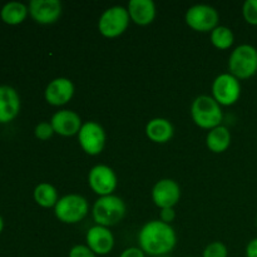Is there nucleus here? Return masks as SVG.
Here are the masks:
<instances>
[{
	"label": "nucleus",
	"mask_w": 257,
	"mask_h": 257,
	"mask_svg": "<svg viewBox=\"0 0 257 257\" xmlns=\"http://www.w3.org/2000/svg\"><path fill=\"white\" fill-rule=\"evenodd\" d=\"M127 206L124 201L115 195L103 196L94 202L92 207V216L95 225L110 227L124 218Z\"/></svg>",
	"instance_id": "nucleus-3"
},
{
	"label": "nucleus",
	"mask_w": 257,
	"mask_h": 257,
	"mask_svg": "<svg viewBox=\"0 0 257 257\" xmlns=\"http://www.w3.org/2000/svg\"><path fill=\"white\" fill-rule=\"evenodd\" d=\"M231 132L225 125H218L208 131L206 136V146L213 153H223L231 146Z\"/></svg>",
	"instance_id": "nucleus-19"
},
{
	"label": "nucleus",
	"mask_w": 257,
	"mask_h": 257,
	"mask_svg": "<svg viewBox=\"0 0 257 257\" xmlns=\"http://www.w3.org/2000/svg\"><path fill=\"white\" fill-rule=\"evenodd\" d=\"M146 136L153 143H167L172 140L175 135V128L173 124L166 118H153L146 124Z\"/></svg>",
	"instance_id": "nucleus-18"
},
{
	"label": "nucleus",
	"mask_w": 257,
	"mask_h": 257,
	"mask_svg": "<svg viewBox=\"0 0 257 257\" xmlns=\"http://www.w3.org/2000/svg\"><path fill=\"white\" fill-rule=\"evenodd\" d=\"M220 14L213 7L207 4H196L188 8L185 22L192 30L198 33H211L218 27Z\"/></svg>",
	"instance_id": "nucleus-7"
},
{
	"label": "nucleus",
	"mask_w": 257,
	"mask_h": 257,
	"mask_svg": "<svg viewBox=\"0 0 257 257\" xmlns=\"http://www.w3.org/2000/svg\"><path fill=\"white\" fill-rule=\"evenodd\" d=\"M131 22L140 27H146L156 19V4L152 0H131L127 5Z\"/></svg>",
	"instance_id": "nucleus-17"
},
{
	"label": "nucleus",
	"mask_w": 257,
	"mask_h": 257,
	"mask_svg": "<svg viewBox=\"0 0 257 257\" xmlns=\"http://www.w3.org/2000/svg\"><path fill=\"white\" fill-rule=\"evenodd\" d=\"M85 245L97 256L108 255L114 247V236L108 227L94 225L87 231Z\"/></svg>",
	"instance_id": "nucleus-14"
},
{
	"label": "nucleus",
	"mask_w": 257,
	"mask_h": 257,
	"mask_svg": "<svg viewBox=\"0 0 257 257\" xmlns=\"http://www.w3.org/2000/svg\"><path fill=\"white\" fill-rule=\"evenodd\" d=\"M77 137L80 148L87 155L98 156L104 150L107 135H105L104 128L98 122L88 120V122L83 123Z\"/></svg>",
	"instance_id": "nucleus-9"
},
{
	"label": "nucleus",
	"mask_w": 257,
	"mask_h": 257,
	"mask_svg": "<svg viewBox=\"0 0 257 257\" xmlns=\"http://www.w3.org/2000/svg\"><path fill=\"white\" fill-rule=\"evenodd\" d=\"M89 203L87 198L77 193H69L59 198L54 207V215L58 221L67 225H74L87 217Z\"/></svg>",
	"instance_id": "nucleus-5"
},
{
	"label": "nucleus",
	"mask_w": 257,
	"mask_h": 257,
	"mask_svg": "<svg viewBox=\"0 0 257 257\" xmlns=\"http://www.w3.org/2000/svg\"><path fill=\"white\" fill-rule=\"evenodd\" d=\"M242 15L247 24L257 27V0H246L243 3Z\"/></svg>",
	"instance_id": "nucleus-24"
},
{
	"label": "nucleus",
	"mask_w": 257,
	"mask_h": 257,
	"mask_svg": "<svg viewBox=\"0 0 257 257\" xmlns=\"http://www.w3.org/2000/svg\"><path fill=\"white\" fill-rule=\"evenodd\" d=\"M202 257H228V248L221 241H213L206 246Z\"/></svg>",
	"instance_id": "nucleus-23"
},
{
	"label": "nucleus",
	"mask_w": 257,
	"mask_h": 257,
	"mask_svg": "<svg viewBox=\"0 0 257 257\" xmlns=\"http://www.w3.org/2000/svg\"><path fill=\"white\" fill-rule=\"evenodd\" d=\"M68 257H97L87 245H75L70 248Z\"/></svg>",
	"instance_id": "nucleus-26"
},
{
	"label": "nucleus",
	"mask_w": 257,
	"mask_h": 257,
	"mask_svg": "<svg viewBox=\"0 0 257 257\" xmlns=\"http://www.w3.org/2000/svg\"><path fill=\"white\" fill-rule=\"evenodd\" d=\"M245 253L246 257H257V237L252 238V240L247 243Z\"/></svg>",
	"instance_id": "nucleus-29"
},
{
	"label": "nucleus",
	"mask_w": 257,
	"mask_h": 257,
	"mask_svg": "<svg viewBox=\"0 0 257 257\" xmlns=\"http://www.w3.org/2000/svg\"><path fill=\"white\" fill-rule=\"evenodd\" d=\"M191 117L195 124L202 130L211 131L221 125L223 112L212 95H198L191 104Z\"/></svg>",
	"instance_id": "nucleus-2"
},
{
	"label": "nucleus",
	"mask_w": 257,
	"mask_h": 257,
	"mask_svg": "<svg viewBox=\"0 0 257 257\" xmlns=\"http://www.w3.org/2000/svg\"><path fill=\"white\" fill-rule=\"evenodd\" d=\"M28 9L32 19L42 25L57 23L63 12L62 3L59 0H32Z\"/></svg>",
	"instance_id": "nucleus-12"
},
{
	"label": "nucleus",
	"mask_w": 257,
	"mask_h": 257,
	"mask_svg": "<svg viewBox=\"0 0 257 257\" xmlns=\"http://www.w3.org/2000/svg\"><path fill=\"white\" fill-rule=\"evenodd\" d=\"M161 257H172V256H170V255H166V256H161Z\"/></svg>",
	"instance_id": "nucleus-31"
},
{
	"label": "nucleus",
	"mask_w": 257,
	"mask_h": 257,
	"mask_svg": "<svg viewBox=\"0 0 257 257\" xmlns=\"http://www.w3.org/2000/svg\"><path fill=\"white\" fill-rule=\"evenodd\" d=\"M212 98L221 107H230L241 97V83L231 73L217 75L212 83Z\"/></svg>",
	"instance_id": "nucleus-8"
},
{
	"label": "nucleus",
	"mask_w": 257,
	"mask_h": 257,
	"mask_svg": "<svg viewBox=\"0 0 257 257\" xmlns=\"http://www.w3.org/2000/svg\"><path fill=\"white\" fill-rule=\"evenodd\" d=\"M34 135L38 140L48 141L53 137V135H54V130H53L50 122H40L39 124H37V127H35Z\"/></svg>",
	"instance_id": "nucleus-25"
},
{
	"label": "nucleus",
	"mask_w": 257,
	"mask_h": 257,
	"mask_svg": "<svg viewBox=\"0 0 257 257\" xmlns=\"http://www.w3.org/2000/svg\"><path fill=\"white\" fill-rule=\"evenodd\" d=\"M210 40L215 48L220 50L230 49L235 43V35H233L232 30L225 25H218L217 28L211 32Z\"/></svg>",
	"instance_id": "nucleus-22"
},
{
	"label": "nucleus",
	"mask_w": 257,
	"mask_h": 257,
	"mask_svg": "<svg viewBox=\"0 0 257 257\" xmlns=\"http://www.w3.org/2000/svg\"><path fill=\"white\" fill-rule=\"evenodd\" d=\"M131 18L127 8L114 5L102 13L98 20V30L108 39L118 38L128 29Z\"/></svg>",
	"instance_id": "nucleus-6"
},
{
	"label": "nucleus",
	"mask_w": 257,
	"mask_h": 257,
	"mask_svg": "<svg viewBox=\"0 0 257 257\" xmlns=\"http://www.w3.org/2000/svg\"><path fill=\"white\" fill-rule=\"evenodd\" d=\"M119 257H146V253L140 247H128L122 251Z\"/></svg>",
	"instance_id": "nucleus-28"
},
{
	"label": "nucleus",
	"mask_w": 257,
	"mask_h": 257,
	"mask_svg": "<svg viewBox=\"0 0 257 257\" xmlns=\"http://www.w3.org/2000/svg\"><path fill=\"white\" fill-rule=\"evenodd\" d=\"M74 92V83L69 78L59 77L50 80L44 90V98L48 104L53 107H62L72 100Z\"/></svg>",
	"instance_id": "nucleus-13"
},
{
	"label": "nucleus",
	"mask_w": 257,
	"mask_h": 257,
	"mask_svg": "<svg viewBox=\"0 0 257 257\" xmlns=\"http://www.w3.org/2000/svg\"><path fill=\"white\" fill-rule=\"evenodd\" d=\"M29 9L25 4L20 2H9L0 10V18L4 23L9 25L22 24L27 19Z\"/></svg>",
	"instance_id": "nucleus-20"
},
{
	"label": "nucleus",
	"mask_w": 257,
	"mask_h": 257,
	"mask_svg": "<svg viewBox=\"0 0 257 257\" xmlns=\"http://www.w3.org/2000/svg\"><path fill=\"white\" fill-rule=\"evenodd\" d=\"M88 185L95 195L103 197L113 195L118 186V178L109 166L95 165L88 173Z\"/></svg>",
	"instance_id": "nucleus-10"
},
{
	"label": "nucleus",
	"mask_w": 257,
	"mask_h": 257,
	"mask_svg": "<svg viewBox=\"0 0 257 257\" xmlns=\"http://www.w3.org/2000/svg\"><path fill=\"white\" fill-rule=\"evenodd\" d=\"M50 124L57 135L62 137H73V136H78L83 122L80 115L74 110L60 109L53 114Z\"/></svg>",
	"instance_id": "nucleus-15"
},
{
	"label": "nucleus",
	"mask_w": 257,
	"mask_h": 257,
	"mask_svg": "<svg viewBox=\"0 0 257 257\" xmlns=\"http://www.w3.org/2000/svg\"><path fill=\"white\" fill-rule=\"evenodd\" d=\"M175 218H176L175 208H163V210H161L160 220L162 221V222L171 225V223L175 221Z\"/></svg>",
	"instance_id": "nucleus-27"
},
{
	"label": "nucleus",
	"mask_w": 257,
	"mask_h": 257,
	"mask_svg": "<svg viewBox=\"0 0 257 257\" xmlns=\"http://www.w3.org/2000/svg\"><path fill=\"white\" fill-rule=\"evenodd\" d=\"M34 201L43 208L55 207L57 202L59 201L57 188L50 183H39L34 188Z\"/></svg>",
	"instance_id": "nucleus-21"
},
{
	"label": "nucleus",
	"mask_w": 257,
	"mask_h": 257,
	"mask_svg": "<svg viewBox=\"0 0 257 257\" xmlns=\"http://www.w3.org/2000/svg\"><path fill=\"white\" fill-rule=\"evenodd\" d=\"M138 245L146 255H170L177 245V235L171 225L161 220H152L145 223L138 232Z\"/></svg>",
	"instance_id": "nucleus-1"
},
{
	"label": "nucleus",
	"mask_w": 257,
	"mask_h": 257,
	"mask_svg": "<svg viewBox=\"0 0 257 257\" xmlns=\"http://www.w3.org/2000/svg\"><path fill=\"white\" fill-rule=\"evenodd\" d=\"M3 230H4V220H3V217L0 216V233H2Z\"/></svg>",
	"instance_id": "nucleus-30"
},
{
	"label": "nucleus",
	"mask_w": 257,
	"mask_h": 257,
	"mask_svg": "<svg viewBox=\"0 0 257 257\" xmlns=\"http://www.w3.org/2000/svg\"><path fill=\"white\" fill-rule=\"evenodd\" d=\"M20 112V97L10 85H0V123H9Z\"/></svg>",
	"instance_id": "nucleus-16"
},
{
	"label": "nucleus",
	"mask_w": 257,
	"mask_h": 257,
	"mask_svg": "<svg viewBox=\"0 0 257 257\" xmlns=\"http://www.w3.org/2000/svg\"><path fill=\"white\" fill-rule=\"evenodd\" d=\"M181 200V187L175 180L162 178L152 188V201L158 208H173Z\"/></svg>",
	"instance_id": "nucleus-11"
},
{
	"label": "nucleus",
	"mask_w": 257,
	"mask_h": 257,
	"mask_svg": "<svg viewBox=\"0 0 257 257\" xmlns=\"http://www.w3.org/2000/svg\"><path fill=\"white\" fill-rule=\"evenodd\" d=\"M228 70L238 80L250 79L257 73V49L251 44H241L231 52Z\"/></svg>",
	"instance_id": "nucleus-4"
}]
</instances>
